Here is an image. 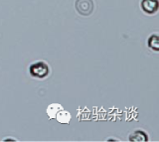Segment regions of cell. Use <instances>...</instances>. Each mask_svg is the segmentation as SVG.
<instances>
[{
  "label": "cell",
  "instance_id": "obj_4",
  "mask_svg": "<svg viewBox=\"0 0 159 142\" xmlns=\"http://www.w3.org/2000/svg\"><path fill=\"white\" fill-rule=\"evenodd\" d=\"M71 113H70L69 111H67V110H64V109H61L60 110L58 113H57V115H56V120L58 121V122H60V123H69L70 122V120H71Z\"/></svg>",
  "mask_w": 159,
  "mask_h": 142
},
{
  "label": "cell",
  "instance_id": "obj_6",
  "mask_svg": "<svg viewBox=\"0 0 159 142\" xmlns=\"http://www.w3.org/2000/svg\"><path fill=\"white\" fill-rule=\"evenodd\" d=\"M159 39L157 35H152L150 38L148 39V46L149 48L153 49L154 51L159 50Z\"/></svg>",
  "mask_w": 159,
  "mask_h": 142
},
{
  "label": "cell",
  "instance_id": "obj_3",
  "mask_svg": "<svg viewBox=\"0 0 159 142\" xmlns=\"http://www.w3.org/2000/svg\"><path fill=\"white\" fill-rule=\"evenodd\" d=\"M141 7L146 13L152 14L157 11L158 0H142Z\"/></svg>",
  "mask_w": 159,
  "mask_h": 142
},
{
  "label": "cell",
  "instance_id": "obj_7",
  "mask_svg": "<svg viewBox=\"0 0 159 142\" xmlns=\"http://www.w3.org/2000/svg\"><path fill=\"white\" fill-rule=\"evenodd\" d=\"M131 135L137 136V137H130L131 141H146L147 140V135L141 130H137L134 132V133H132Z\"/></svg>",
  "mask_w": 159,
  "mask_h": 142
},
{
  "label": "cell",
  "instance_id": "obj_1",
  "mask_svg": "<svg viewBox=\"0 0 159 142\" xmlns=\"http://www.w3.org/2000/svg\"><path fill=\"white\" fill-rule=\"evenodd\" d=\"M29 70L31 76L39 78V79H43V78L47 77L50 72L49 67L45 62H36L32 64Z\"/></svg>",
  "mask_w": 159,
  "mask_h": 142
},
{
  "label": "cell",
  "instance_id": "obj_5",
  "mask_svg": "<svg viewBox=\"0 0 159 142\" xmlns=\"http://www.w3.org/2000/svg\"><path fill=\"white\" fill-rule=\"evenodd\" d=\"M63 109V106L61 104H50L48 107H47V115L49 116V118L50 119H53L56 117L57 113L58 112Z\"/></svg>",
  "mask_w": 159,
  "mask_h": 142
},
{
  "label": "cell",
  "instance_id": "obj_2",
  "mask_svg": "<svg viewBox=\"0 0 159 142\" xmlns=\"http://www.w3.org/2000/svg\"><path fill=\"white\" fill-rule=\"evenodd\" d=\"M76 8L80 14L84 16H88L93 11V3L92 0H77Z\"/></svg>",
  "mask_w": 159,
  "mask_h": 142
}]
</instances>
